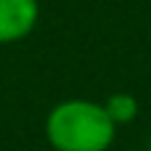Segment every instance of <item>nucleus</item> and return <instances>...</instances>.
I'll return each mask as SVG.
<instances>
[{
	"label": "nucleus",
	"mask_w": 151,
	"mask_h": 151,
	"mask_svg": "<svg viewBox=\"0 0 151 151\" xmlns=\"http://www.w3.org/2000/svg\"><path fill=\"white\" fill-rule=\"evenodd\" d=\"M117 125L109 119L104 104L69 98L50 109L45 119V138L53 151H109Z\"/></svg>",
	"instance_id": "f257e3e1"
},
{
	"label": "nucleus",
	"mask_w": 151,
	"mask_h": 151,
	"mask_svg": "<svg viewBox=\"0 0 151 151\" xmlns=\"http://www.w3.org/2000/svg\"><path fill=\"white\" fill-rule=\"evenodd\" d=\"M40 19L37 0H0V45L24 40Z\"/></svg>",
	"instance_id": "f03ea898"
},
{
	"label": "nucleus",
	"mask_w": 151,
	"mask_h": 151,
	"mask_svg": "<svg viewBox=\"0 0 151 151\" xmlns=\"http://www.w3.org/2000/svg\"><path fill=\"white\" fill-rule=\"evenodd\" d=\"M104 109H106L109 119L119 127V125H127V122H133V119L138 117V98H135L133 93L119 90V93H111V96L104 101Z\"/></svg>",
	"instance_id": "7ed1b4c3"
},
{
	"label": "nucleus",
	"mask_w": 151,
	"mask_h": 151,
	"mask_svg": "<svg viewBox=\"0 0 151 151\" xmlns=\"http://www.w3.org/2000/svg\"><path fill=\"white\" fill-rule=\"evenodd\" d=\"M50 151H53V149H50Z\"/></svg>",
	"instance_id": "20e7f679"
}]
</instances>
